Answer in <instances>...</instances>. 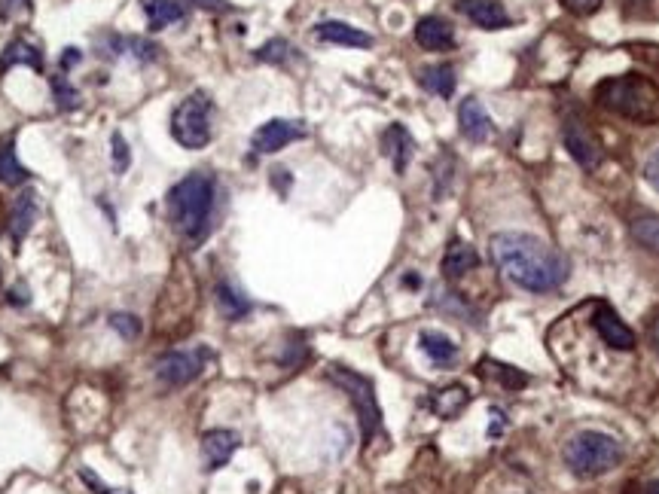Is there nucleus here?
<instances>
[{"mask_svg":"<svg viewBox=\"0 0 659 494\" xmlns=\"http://www.w3.org/2000/svg\"><path fill=\"white\" fill-rule=\"evenodd\" d=\"M495 266L528 293H550L565 284L568 260L544 238L528 232H495L492 241Z\"/></svg>","mask_w":659,"mask_h":494,"instance_id":"1","label":"nucleus"},{"mask_svg":"<svg viewBox=\"0 0 659 494\" xmlns=\"http://www.w3.org/2000/svg\"><path fill=\"white\" fill-rule=\"evenodd\" d=\"M592 98L602 110L638 122V126H656L659 122V83L644 74L605 77L595 86Z\"/></svg>","mask_w":659,"mask_h":494,"instance_id":"2","label":"nucleus"},{"mask_svg":"<svg viewBox=\"0 0 659 494\" xmlns=\"http://www.w3.org/2000/svg\"><path fill=\"white\" fill-rule=\"evenodd\" d=\"M168 220L187 241H202L214 211V180L202 171L177 180L165 196Z\"/></svg>","mask_w":659,"mask_h":494,"instance_id":"3","label":"nucleus"},{"mask_svg":"<svg viewBox=\"0 0 659 494\" xmlns=\"http://www.w3.org/2000/svg\"><path fill=\"white\" fill-rule=\"evenodd\" d=\"M562 458H565V467L574 476L595 479V476H605L614 467H620L623 443L611 434H602V430H583V434L568 440Z\"/></svg>","mask_w":659,"mask_h":494,"instance_id":"4","label":"nucleus"},{"mask_svg":"<svg viewBox=\"0 0 659 494\" xmlns=\"http://www.w3.org/2000/svg\"><path fill=\"white\" fill-rule=\"evenodd\" d=\"M211 110L214 101L208 92H190L171 113V138L184 150H202L211 144Z\"/></svg>","mask_w":659,"mask_h":494,"instance_id":"5","label":"nucleus"},{"mask_svg":"<svg viewBox=\"0 0 659 494\" xmlns=\"http://www.w3.org/2000/svg\"><path fill=\"white\" fill-rule=\"evenodd\" d=\"M327 376H330V382H336L348 394V400L357 412V421H361V437H364V443H370L382 430V409H379L373 382L361 373H354V369H345V366H330Z\"/></svg>","mask_w":659,"mask_h":494,"instance_id":"6","label":"nucleus"},{"mask_svg":"<svg viewBox=\"0 0 659 494\" xmlns=\"http://www.w3.org/2000/svg\"><path fill=\"white\" fill-rule=\"evenodd\" d=\"M211 351L208 348H193V351H168L156 360V379L165 388H184L202 376Z\"/></svg>","mask_w":659,"mask_h":494,"instance_id":"7","label":"nucleus"},{"mask_svg":"<svg viewBox=\"0 0 659 494\" xmlns=\"http://www.w3.org/2000/svg\"><path fill=\"white\" fill-rule=\"evenodd\" d=\"M562 141H565V150L574 156V162L583 168V171H595L605 159V150L598 144V138L592 135V129L580 116H565L562 122Z\"/></svg>","mask_w":659,"mask_h":494,"instance_id":"8","label":"nucleus"},{"mask_svg":"<svg viewBox=\"0 0 659 494\" xmlns=\"http://www.w3.org/2000/svg\"><path fill=\"white\" fill-rule=\"evenodd\" d=\"M306 135H309V126L303 119H269L254 132L251 147L260 156H272V153L284 150L293 141H303Z\"/></svg>","mask_w":659,"mask_h":494,"instance_id":"9","label":"nucleus"},{"mask_svg":"<svg viewBox=\"0 0 659 494\" xmlns=\"http://www.w3.org/2000/svg\"><path fill=\"white\" fill-rule=\"evenodd\" d=\"M455 10L467 16L476 28L483 31H504L510 28V16L498 0H455Z\"/></svg>","mask_w":659,"mask_h":494,"instance_id":"10","label":"nucleus"},{"mask_svg":"<svg viewBox=\"0 0 659 494\" xmlns=\"http://www.w3.org/2000/svg\"><path fill=\"white\" fill-rule=\"evenodd\" d=\"M592 327L598 330V336L605 339V345L617 348V351H632L635 348V333L620 321V315L614 312L611 305H595V315H592Z\"/></svg>","mask_w":659,"mask_h":494,"instance_id":"11","label":"nucleus"},{"mask_svg":"<svg viewBox=\"0 0 659 494\" xmlns=\"http://www.w3.org/2000/svg\"><path fill=\"white\" fill-rule=\"evenodd\" d=\"M458 126H461V135L473 144H483L495 135V122L492 116L486 113V107L479 104L476 98H464L461 107H458Z\"/></svg>","mask_w":659,"mask_h":494,"instance_id":"12","label":"nucleus"},{"mask_svg":"<svg viewBox=\"0 0 659 494\" xmlns=\"http://www.w3.org/2000/svg\"><path fill=\"white\" fill-rule=\"evenodd\" d=\"M238 443H242V440H238L235 430H223V427L208 430V434L202 437V461H205V470H220V467H226L229 458L235 455Z\"/></svg>","mask_w":659,"mask_h":494,"instance_id":"13","label":"nucleus"},{"mask_svg":"<svg viewBox=\"0 0 659 494\" xmlns=\"http://www.w3.org/2000/svg\"><path fill=\"white\" fill-rule=\"evenodd\" d=\"M315 37H318L321 43L348 46V49H370V46L376 43L373 34H367V31H361V28H354V25H348V22H336V19L315 25Z\"/></svg>","mask_w":659,"mask_h":494,"instance_id":"14","label":"nucleus"},{"mask_svg":"<svg viewBox=\"0 0 659 494\" xmlns=\"http://www.w3.org/2000/svg\"><path fill=\"white\" fill-rule=\"evenodd\" d=\"M415 43L428 52H446L455 46V28L443 16H425L415 25Z\"/></svg>","mask_w":659,"mask_h":494,"instance_id":"15","label":"nucleus"},{"mask_svg":"<svg viewBox=\"0 0 659 494\" xmlns=\"http://www.w3.org/2000/svg\"><path fill=\"white\" fill-rule=\"evenodd\" d=\"M34 223H37V193H34V190H22V193L16 196L13 214H10V238H13L16 247L28 238V232L34 229Z\"/></svg>","mask_w":659,"mask_h":494,"instance_id":"16","label":"nucleus"},{"mask_svg":"<svg viewBox=\"0 0 659 494\" xmlns=\"http://www.w3.org/2000/svg\"><path fill=\"white\" fill-rule=\"evenodd\" d=\"M382 150L391 156L394 171H397V174H403V171H406V165H409V159H412L415 141H412V135H409V132L400 126V122H394V126H388V129H385V135H382Z\"/></svg>","mask_w":659,"mask_h":494,"instance_id":"17","label":"nucleus"},{"mask_svg":"<svg viewBox=\"0 0 659 494\" xmlns=\"http://www.w3.org/2000/svg\"><path fill=\"white\" fill-rule=\"evenodd\" d=\"M144 13L150 31H162L168 25H177L187 19V7L181 0H144Z\"/></svg>","mask_w":659,"mask_h":494,"instance_id":"18","label":"nucleus"},{"mask_svg":"<svg viewBox=\"0 0 659 494\" xmlns=\"http://www.w3.org/2000/svg\"><path fill=\"white\" fill-rule=\"evenodd\" d=\"M13 65H28L34 71H43V52L28 40H13L4 49V55H0V74H7Z\"/></svg>","mask_w":659,"mask_h":494,"instance_id":"19","label":"nucleus"},{"mask_svg":"<svg viewBox=\"0 0 659 494\" xmlns=\"http://www.w3.org/2000/svg\"><path fill=\"white\" fill-rule=\"evenodd\" d=\"M418 345H422V351L428 354V360L434 366H452L458 357V345L437 330H425L422 336H418Z\"/></svg>","mask_w":659,"mask_h":494,"instance_id":"20","label":"nucleus"},{"mask_svg":"<svg viewBox=\"0 0 659 494\" xmlns=\"http://www.w3.org/2000/svg\"><path fill=\"white\" fill-rule=\"evenodd\" d=\"M476 266H479V254L473 251L470 244H464V241H452L449 244V251L443 257V275L446 278H461V275H467Z\"/></svg>","mask_w":659,"mask_h":494,"instance_id":"21","label":"nucleus"},{"mask_svg":"<svg viewBox=\"0 0 659 494\" xmlns=\"http://www.w3.org/2000/svg\"><path fill=\"white\" fill-rule=\"evenodd\" d=\"M455 68L452 65H428L418 74V83H422L431 95H440V98H452L455 92Z\"/></svg>","mask_w":659,"mask_h":494,"instance_id":"22","label":"nucleus"},{"mask_svg":"<svg viewBox=\"0 0 659 494\" xmlns=\"http://www.w3.org/2000/svg\"><path fill=\"white\" fill-rule=\"evenodd\" d=\"M467 403H470V391L464 385H449L431 397V409L440 418H458Z\"/></svg>","mask_w":659,"mask_h":494,"instance_id":"23","label":"nucleus"},{"mask_svg":"<svg viewBox=\"0 0 659 494\" xmlns=\"http://www.w3.org/2000/svg\"><path fill=\"white\" fill-rule=\"evenodd\" d=\"M214 296H217V305L223 308V315H226L229 321H238V318H245V315L251 312V302H248L242 293H238L235 287H229L226 281L217 284Z\"/></svg>","mask_w":659,"mask_h":494,"instance_id":"24","label":"nucleus"},{"mask_svg":"<svg viewBox=\"0 0 659 494\" xmlns=\"http://www.w3.org/2000/svg\"><path fill=\"white\" fill-rule=\"evenodd\" d=\"M28 177H31L28 168L16 159L13 141H7L4 147H0V183H7V187H19V183H25Z\"/></svg>","mask_w":659,"mask_h":494,"instance_id":"25","label":"nucleus"},{"mask_svg":"<svg viewBox=\"0 0 659 494\" xmlns=\"http://www.w3.org/2000/svg\"><path fill=\"white\" fill-rule=\"evenodd\" d=\"M632 238L650 254H659V217H641L632 223Z\"/></svg>","mask_w":659,"mask_h":494,"instance_id":"26","label":"nucleus"},{"mask_svg":"<svg viewBox=\"0 0 659 494\" xmlns=\"http://www.w3.org/2000/svg\"><path fill=\"white\" fill-rule=\"evenodd\" d=\"M52 95H55V104H58V110H77L80 107V101H83V95H80V89L65 77V74H58V77H52Z\"/></svg>","mask_w":659,"mask_h":494,"instance_id":"27","label":"nucleus"},{"mask_svg":"<svg viewBox=\"0 0 659 494\" xmlns=\"http://www.w3.org/2000/svg\"><path fill=\"white\" fill-rule=\"evenodd\" d=\"M296 49L284 40V37H275V40H269V43H263L260 49H257V58L260 61H269V65H284V61L293 55Z\"/></svg>","mask_w":659,"mask_h":494,"instance_id":"28","label":"nucleus"},{"mask_svg":"<svg viewBox=\"0 0 659 494\" xmlns=\"http://www.w3.org/2000/svg\"><path fill=\"white\" fill-rule=\"evenodd\" d=\"M110 162H113V171H116V174H126V171H129V165H132L129 144H126V138L119 135V132H113V135H110Z\"/></svg>","mask_w":659,"mask_h":494,"instance_id":"29","label":"nucleus"},{"mask_svg":"<svg viewBox=\"0 0 659 494\" xmlns=\"http://www.w3.org/2000/svg\"><path fill=\"white\" fill-rule=\"evenodd\" d=\"M110 327H113L119 336H123V339H138L141 330H144L141 318H135V315H129V312H116V315H110Z\"/></svg>","mask_w":659,"mask_h":494,"instance_id":"30","label":"nucleus"},{"mask_svg":"<svg viewBox=\"0 0 659 494\" xmlns=\"http://www.w3.org/2000/svg\"><path fill=\"white\" fill-rule=\"evenodd\" d=\"M80 482L92 491V494H129V491H123V488H110V485H104L101 482V476L98 473H92L89 467H83L80 470Z\"/></svg>","mask_w":659,"mask_h":494,"instance_id":"31","label":"nucleus"},{"mask_svg":"<svg viewBox=\"0 0 659 494\" xmlns=\"http://www.w3.org/2000/svg\"><path fill=\"white\" fill-rule=\"evenodd\" d=\"M495 376H498L507 388H522V385H528V376L516 373L513 366H501V363H495Z\"/></svg>","mask_w":659,"mask_h":494,"instance_id":"32","label":"nucleus"},{"mask_svg":"<svg viewBox=\"0 0 659 494\" xmlns=\"http://www.w3.org/2000/svg\"><path fill=\"white\" fill-rule=\"evenodd\" d=\"M129 49L135 52L138 61H153L159 55V46L150 43V40H138V37H129Z\"/></svg>","mask_w":659,"mask_h":494,"instance_id":"33","label":"nucleus"},{"mask_svg":"<svg viewBox=\"0 0 659 494\" xmlns=\"http://www.w3.org/2000/svg\"><path fill=\"white\" fill-rule=\"evenodd\" d=\"M644 180L659 193V150H653L650 159L644 162Z\"/></svg>","mask_w":659,"mask_h":494,"instance_id":"34","label":"nucleus"},{"mask_svg":"<svg viewBox=\"0 0 659 494\" xmlns=\"http://www.w3.org/2000/svg\"><path fill=\"white\" fill-rule=\"evenodd\" d=\"M562 4L577 16H589V13H595L598 7H602V0H562Z\"/></svg>","mask_w":659,"mask_h":494,"instance_id":"35","label":"nucleus"},{"mask_svg":"<svg viewBox=\"0 0 659 494\" xmlns=\"http://www.w3.org/2000/svg\"><path fill=\"white\" fill-rule=\"evenodd\" d=\"M31 7V0H0V16L4 19H13L19 13H25Z\"/></svg>","mask_w":659,"mask_h":494,"instance_id":"36","label":"nucleus"},{"mask_svg":"<svg viewBox=\"0 0 659 494\" xmlns=\"http://www.w3.org/2000/svg\"><path fill=\"white\" fill-rule=\"evenodd\" d=\"M80 58H83V52H80V49H74V46H71V49H65V55H62V68H65V71H71L74 65H80Z\"/></svg>","mask_w":659,"mask_h":494,"instance_id":"37","label":"nucleus"},{"mask_svg":"<svg viewBox=\"0 0 659 494\" xmlns=\"http://www.w3.org/2000/svg\"><path fill=\"white\" fill-rule=\"evenodd\" d=\"M190 4H196L202 10H226V0H190Z\"/></svg>","mask_w":659,"mask_h":494,"instance_id":"38","label":"nucleus"},{"mask_svg":"<svg viewBox=\"0 0 659 494\" xmlns=\"http://www.w3.org/2000/svg\"><path fill=\"white\" fill-rule=\"evenodd\" d=\"M492 418H495V427H489V434H492V437H498L501 430H504V415H501V412L495 409V412H492Z\"/></svg>","mask_w":659,"mask_h":494,"instance_id":"39","label":"nucleus"},{"mask_svg":"<svg viewBox=\"0 0 659 494\" xmlns=\"http://www.w3.org/2000/svg\"><path fill=\"white\" fill-rule=\"evenodd\" d=\"M650 339H653V345H656V351H659V318L650 324Z\"/></svg>","mask_w":659,"mask_h":494,"instance_id":"40","label":"nucleus"},{"mask_svg":"<svg viewBox=\"0 0 659 494\" xmlns=\"http://www.w3.org/2000/svg\"><path fill=\"white\" fill-rule=\"evenodd\" d=\"M647 494H659V482H650V485H647Z\"/></svg>","mask_w":659,"mask_h":494,"instance_id":"41","label":"nucleus"}]
</instances>
